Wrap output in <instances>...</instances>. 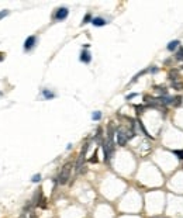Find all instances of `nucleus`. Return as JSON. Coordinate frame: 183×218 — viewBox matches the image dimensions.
<instances>
[{"label":"nucleus","mask_w":183,"mask_h":218,"mask_svg":"<svg viewBox=\"0 0 183 218\" xmlns=\"http://www.w3.org/2000/svg\"><path fill=\"white\" fill-rule=\"evenodd\" d=\"M175 58H176V60H183V48H180V49H179V52L176 54V56H175Z\"/></svg>","instance_id":"13"},{"label":"nucleus","mask_w":183,"mask_h":218,"mask_svg":"<svg viewBox=\"0 0 183 218\" xmlns=\"http://www.w3.org/2000/svg\"><path fill=\"white\" fill-rule=\"evenodd\" d=\"M173 153L178 156L179 159H183V149H178V151H173Z\"/></svg>","instance_id":"14"},{"label":"nucleus","mask_w":183,"mask_h":218,"mask_svg":"<svg viewBox=\"0 0 183 218\" xmlns=\"http://www.w3.org/2000/svg\"><path fill=\"white\" fill-rule=\"evenodd\" d=\"M87 149H89V144H85L83 145L82 151H80V153H79V158H78V162H76V172H79L80 169H82V165H83V161H85V155H86Z\"/></svg>","instance_id":"2"},{"label":"nucleus","mask_w":183,"mask_h":218,"mask_svg":"<svg viewBox=\"0 0 183 218\" xmlns=\"http://www.w3.org/2000/svg\"><path fill=\"white\" fill-rule=\"evenodd\" d=\"M135 96H137L135 93H133V94H128V96H127V100H131V99H133V97H135Z\"/></svg>","instance_id":"23"},{"label":"nucleus","mask_w":183,"mask_h":218,"mask_svg":"<svg viewBox=\"0 0 183 218\" xmlns=\"http://www.w3.org/2000/svg\"><path fill=\"white\" fill-rule=\"evenodd\" d=\"M172 89H175V90H183V82H180V80H178V82H172Z\"/></svg>","instance_id":"9"},{"label":"nucleus","mask_w":183,"mask_h":218,"mask_svg":"<svg viewBox=\"0 0 183 218\" xmlns=\"http://www.w3.org/2000/svg\"><path fill=\"white\" fill-rule=\"evenodd\" d=\"M182 103H183V97H182V96H178V97L173 99V106L175 107H180V106H182Z\"/></svg>","instance_id":"11"},{"label":"nucleus","mask_w":183,"mask_h":218,"mask_svg":"<svg viewBox=\"0 0 183 218\" xmlns=\"http://www.w3.org/2000/svg\"><path fill=\"white\" fill-rule=\"evenodd\" d=\"M7 14H9V11H7V10H3V11H0V19H3V17H4V16H7Z\"/></svg>","instance_id":"21"},{"label":"nucleus","mask_w":183,"mask_h":218,"mask_svg":"<svg viewBox=\"0 0 183 218\" xmlns=\"http://www.w3.org/2000/svg\"><path fill=\"white\" fill-rule=\"evenodd\" d=\"M179 45H180V42L179 41H170L169 44H168V49H169V51H175Z\"/></svg>","instance_id":"10"},{"label":"nucleus","mask_w":183,"mask_h":218,"mask_svg":"<svg viewBox=\"0 0 183 218\" xmlns=\"http://www.w3.org/2000/svg\"><path fill=\"white\" fill-rule=\"evenodd\" d=\"M182 69H183V66H182Z\"/></svg>","instance_id":"25"},{"label":"nucleus","mask_w":183,"mask_h":218,"mask_svg":"<svg viewBox=\"0 0 183 218\" xmlns=\"http://www.w3.org/2000/svg\"><path fill=\"white\" fill-rule=\"evenodd\" d=\"M92 118H93V120H100V118H101V113L100 111H96L93 116H92Z\"/></svg>","instance_id":"15"},{"label":"nucleus","mask_w":183,"mask_h":218,"mask_svg":"<svg viewBox=\"0 0 183 218\" xmlns=\"http://www.w3.org/2000/svg\"><path fill=\"white\" fill-rule=\"evenodd\" d=\"M127 131H124L123 128H118V131H117V144L120 145V146H124V145L127 144Z\"/></svg>","instance_id":"3"},{"label":"nucleus","mask_w":183,"mask_h":218,"mask_svg":"<svg viewBox=\"0 0 183 218\" xmlns=\"http://www.w3.org/2000/svg\"><path fill=\"white\" fill-rule=\"evenodd\" d=\"M101 132H103V131H101V128H97V134H96V139H97V141H101Z\"/></svg>","instance_id":"19"},{"label":"nucleus","mask_w":183,"mask_h":218,"mask_svg":"<svg viewBox=\"0 0 183 218\" xmlns=\"http://www.w3.org/2000/svg\"><path fill=\"white\" fill-rule=\"evenodd\" d=\"M135 108H137V113H138V114H141V113L144 111V107H141V106H137Z\"/></svg>","instance_id":"22"},{"label":"nucleus","mask_w":183,"mask_h":218,"mask_svg":"<svg viewBox=\"0 0 183 218\" xmlns=\"http://www.w3.org/2000/svg\"><path fill=\"white\" fill-rule=\"evenodd\" d=\"M40 180H41V175H34V176H32V181H34V183H38Z\"/></svg>","instance_id":"17"},{"label":"nucleus","mask_w":183,"mask_h":218,"mask_svg":"<svg viewBox=\"0 0 183 218\" xmlns=\"http://www.w3.org/2000/svg\"><path fill=\"white\" fill-rule=\"evenodd\" d=\"M155 89H158V90H159L164 96H166V94H168V90H166V87H165V86H155Z\"/></svg>","instance_id":"12"},{"label":"nucleus","mask_w":183,"mask_h":218,"mask_svg":"<svg viewBox=\"0 0 183 218\" xmlns=\"http://www.w3.org/2000/svg\"><path fill=\"white\" fill-rule=\"evenodd\" d=\"M44 96H45L46 99H52L54 97V93H50L48 90H44Z\"/></svg>","instance_id":"16"},{"label":"nucleus","mask_w":183,"mask_h":218,"mask_svg":"<svg viewBox=\"0 0 183 218\" xmlns=\"http://www.w3.org/2000/svg\"><path fill=\"white\" fill-rule=\"evenodd\" d=\"M68 9L66 7H59V9L56 10V13H55V20H65L68 17Z\"/></svg>","instance_id":"4"},{"label":"nucleus","mask_w":183,"mask_h":218,"mask_svg":"<svg viewBox=\"0 0 183 218\" xmlns=\"http://www.w3.org/2000/svg\"><path fill=\"white\" fill-rule=\"evenodd\" d=\"M92 23H93V25H97V27H101V25H104L107 21L103 19H100V17H96V19L92 20Z\"/></svg>","instance_id":"8"},{"label":"nucleus","mask_w":183,"mask_h":218,"mask_svg":"<svg viewBox=\"0 0 183 218\" xmlns=\"http://www.w3.org/2000/svg\"><path fill=\"white\" fill-rule=\"evenodd\" d=\"M89 162H92V163H96L97 162V151L93 153V156H92V159L89 161Z\"/></svg>","instance_id":"20"},{"label":"nucleus","mask_w":183,"mask_h":218,"mask_svg":"<svg viewBox=\"0 0 183 218\" xmlns=\"http://www.w3.org/2000/svg\"><path fill=\"white\" fill-rule=\"evenodd\" d=\"M90 54H89V52L87 51H83L82 54H80V60H82V62H86V63H89V62H90Z\"/></svg>","instance_id":"7"},{"label":"nucleus","mask_w":183,"mask_h":218,"mask_svg":"<svg viewBox=\"0 0 183 218\" xmlns=\"http://www.w3.org/2000/svg\"><path fill=\"white\" fill-rule=\"evenodd\" d=\"M30 218H37V215L34 213H31V214H30Z\"/></svg>","instance_id":"24"},{"label":"nucleus","mask_w":183,"mask_h":218,"mask_svg":"<svg viewBox=\"0 0 183 218\" xmlns=\"http://www.w3.org/2000/svg\"><path fill=\"white\" fill-rule=\"evenodd\" d=\"M35 41H37V38L34 37V35H31V37H28L27 40H26V42H24V49H26V51H28V49H31L32 46L35 45Z\"/></svg>","instance_id":"5"},{"label":"nucleus","mask_w":183,"mask_h":218,"mask_svg":"<svg viewBox=\"0 0 183 218\" xmlns=\"http://www.w3.org/2000/svg\"><path fill=\"white\" fill-rule=\"evenodd\" d=\"M92 20V16L89 13L86 14V16H85V19H83V24H86V23H89V21H90Z\"/></svg>","instance_id":"18"},{"label":"nucleus","mask_w":183,"mask_h":218,"mask_svg":"<svg viewBox=\"0 0 183 218\" xmlns=\"http://www.w3.org/2000/svg\"><path fill=\"white\" fill-rule=\"evenodd\" d=\"M70 172H72V163L70 162L65 163L64 166H62V169H61L59 176H58V183L59 184H66L69 177H70Z\"/></svg>","instance_id":"1"},{"label":"nucleus","mask_w":183,"mask_h":218,"mask_svg":"<svg viewBox=\"0 0 183 218\" xmlns=\"http://www.w3.org/2000/svg\"><path fill=\"white\" fill-rule=\"evenodd\" d=\"M169 79L172 80V82H178L179 80V72L176 69H172L169 72Z\"/></svg>","instance_id":"6"}]
</instances>
